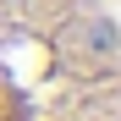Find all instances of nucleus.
Returning <instances> with one entry per match:
<instances>
[{"instance_id":"nucleus-1","label":"nucleus","mask_w":121,"mask_h":121,"mask_svg":"<svg viewBox=\"0 0 121 121\" xmlns=\"http://www.w3.org/2000/svg\"><path fill=\"white\" fill-rule=\"evenodd\" d=\"M0 121H121L116 0H0Z\"/></svg>"}]
</instances>
